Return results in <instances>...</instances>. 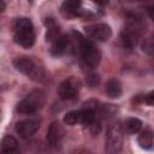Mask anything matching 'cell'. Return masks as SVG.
<instances>
[{
    "label": "cell",
    "mask_w": 154,
    "mask_h": 154,
    "mask_svg": "<svg viewBox=\"0 0 154 154\" xmlns=\"http://www.w3.org/2000/svg\"><path fill=\"white\" fill-rule=\"evenodd\" d=\"M146 26L147 25L142 18L137 16L129 17L128 24L124 26V29L120 32V41L123 46L129 49L134 48L138 43L142 34L146 31Z\"/></svg>",
    "instance_id": "obj_1"
},
{
    "label": "cell",
    "mask_w": 154,
    "mask_h": 154,
    "mask_svg": "<svg viewBox=\"0 0 154 154\" xmlns=\"http://www.w3.org/2000/svg\"><path fill=\"white\" fill-rule=\"evenodd\" d=\"M75 36H76V41L78 43V51H79L82 65L88 70L96 67L101 59V53H100L99 48L94 45L93 41L82 37L81 34L75 32Z\"/></svg>",
    "instance_id": "obj_2"
},
{
    "label": "cell",
    "mask_w": 154,
    "mask_h": 154,
    "mask_svg": "<svg viewBox=\"0 0 154 154\" xmlns=\"http://www.w3.org/2000/svg\"><path fill=\"white\" fill-rule=\"evenodd\" d=\"M14 31V41L24 47L29 48L34 45L35 42V31H34V25L29 18H18L14 23L13 26Z\"/></svg>",
    "instance_id": "obj_3"
},
{
    "label": "cell",
    "mask_w": 154,
    "mask_h": 154,
    "mask_svg": "<svg viewBox=\"0 0 154 154\" xmlns=\"http://www.w3.org/2000/svg\"><path fill=\"white\" fill-rule=\"evenodd\" d=\"M45 101L46 94L40 89H35L30 91L22 101H19L17 105V112L22 114H32L43 107Z\"/></svg>",
    "instance_id": "obj_4"
},
{
    "label": "cell",
    "mask_w": 154,
    "mask_h": 154,
    "mask_svg": "<svg viewBox=\"0 0 154 154\" xmlns=\"http://www.w3.org/2000/svg\"><path fill=\"white\" fill-rule=\"evenodd\" d=\"M13 65L14 67L22 72L23 75L28 76L29 78L34 79V81H43L45 79V70L42 67H40L32 59L28 58V57H18L13 60Z\"/></svg>",
    "instance_id": "obj_5"
},
{
    "label": "cell",
    "mask_w": 154,
    "mask_h": 154,
    "mask_svg": "<svg viewBox=\"0 0 154 154\" xmlns=\"http://www.w3.org/2000/svg\"><path fill=\"white\" fill-rule=\"evenodd\" d=\"M123 131L122 128L118 123L111 124L107 130L106 135V144H105V150L107 153H118L122 149V143H123Z\"/></svg>",
    "instance_id": "obj_6"
},
{
    "label": "cell",
    "mask_w": 154,
    "mask_h": 154,
    "mask_svg": "<svg viewBox=\"0 0 154 154\" xmlns=\"http://www.w3.org/2000/svg\"><path fill=\"white\" fill-rule=\"evenodd\" d=\"M95 111L91 107H85L78 111H71L64 117V123L67 125L84 124L89 125L95 119Z\"/></svg>",
    "instance_id": "obj_7"
},
{
    "label": "cell",
    "mask_w": 154,
    "mask_h": 154,
    "mask_svg": "<svg viewBox=\"0 0 154 154\" xmlns=\"http://www.w3.org/2000/svg\"><path fill=\"white\" fill-rule=\"evenodd\" d=\"M79 88H81L79 81L75 77H69L59 84L58 94L63 100H71L77 96Z\"/></svg>",
    "instance_id": "obj_8"
},
{
    "label": "cell",
    "mask_w": 154,
    "mask_h": 154,
    "mask_svg": "<svg viewBox=\"0 0 154 154\" xmlns=\"http://www.w3.org/2000/svg\"><path fill=\"white\" fill-rule=\"evenodd\" d=\"M41 120L38 118H28V119H23L20 122H18L16 124V131L17 134L23 137V138H28L30 136H32L40 128Z\"/></svg>",
    "instance_id": "obj_9"
},
{
    "label": "cell",
    "mask_w": 154,
    "mask_h": 154,
    "mask_svg": "<svg viewBox=\"0 0 154 154\" xmlns=\"http://www.w3.org/2000/svg\"><path fill=\"white\" fill-rule=\"evenodd\" d=\"M85 32L90 38H94L97 41H107L112 36L111 28L103 23H97V24L85 26Z\"/></svg>",
    "instance_id": "obj_10"
},
{
    "label": "cell",
    "mask_w": 154,
    "mask_h": 154,
    "mask_svg": "<svg viewBox=\"0 0 154 154\" xmlns=\"http://www.w3.org/2000/svg\"><path fill=\"white\" fill-rule=\"evenodd\" d=\"M65 135L64 128L59 122L51 123L48 130H47V142L51 147H58Z\"/></svg>",
    "instance_id": "obj_11"
},
{
    "label": "cell",
    "mask_w": 154,
    "mask_h": 154,
    "mask_svg": "<svg viewBox=\"0 0 154 154\" xmlns=\"http://www.w3.org/2000/svg\"><path fill=\"white\" fill-rule=\"evenodd\" d=\"M67 47H69V37L64 35H59L54 41H52L51 53L54 57H59L67 51Z\"/></svg>",
    "instance_id": "obj_12"
},
{
    "label": "cell",
    "mask_w": 154,
    "mask_h": 154,
    "mask_svg": "<svg viewBox=\"0 0 154 154\" xmlns=\"http://www.w3.org/2000/svg\"><path fill=\"white\" fill-rule=\"evenodd\" d=\"M18 149V142L13 136H5L0 142V152L1 153H17Z\"/></svg>",
    "instance_id": "obj_13"
},
{
    "label": "cell",
    "mask_w": 154,
    "mask_h": 154,
    "mask_svg": "<svg viewBox=\"0 0 154 154\" xmlns=\"http://www.w3.org/2000/svg\"><path fill=\"white\" fill-rule=\"evenodd\" d=\"M81 0H65L61 5V11L65 16H76L81 8Z\"/></svg>",
    "instance_id": "obj_14"
},
{
    "label": "cell",
    "mask_w": 154,
    "mask_h": 154,
    "mask_svg": "<svg viewBox=\"0 0 154 154\" xmlns=\"http://www.w3.org/2000/svg\"><path fill=\"white\" fill-rule=\"evenodd\" d=\"M122 84L118 79L116 78H111L108 79V82L106 83V93L109 97L112 99H118L122 95Z\"/></svg>",
    "instance_id": "obj_15"
},
{
    "label": "cell",
    "mask_w": 154,
    "mask_h": 154,
    "mask_svg": "<svg viewBox=\"0 0 154 154\" xmlns=\"http://www.w3.org/2000/svg\"><path fill=\"white\" fill-rule=\"evenodd\" d=\"M122 131L126 132V134H135L138 132L142 128V122L137 118H128L122 125Z\"/></svg>",
    "instance_id": "obj_16"
},
{
    "label": "cell",
    "mask_w": 154,
    "mask_h": 154,
    "mask_svg": "<svg viewBox=\"0 0 154 154\" xmlns=\"http://www.w3.org/2000/svg\"><path fill=\"white\" fill-rule=\"evenodd\" d=\"M46 25H47V34H46V40L47 41H54L60 34H59V28L57 25V23L54 22L53 18H47L46 20Z\"/></svg>",
    "instance_id": "obj_17"
},
{
    "label": "cell",
    "mask_w": 154,
    "mask_h": 154,
    "mask_svg": "<svg viewBox=\"0 0 154 154\" xmlns=\"http://www.w3.org/2000/svg\"><path fill=\"white\" fill-rule=\"evenodd\" d=\"M138 144L142 148L149 149L153 146V132L150 129H146L144 131H142L138 136Z\"/></svg>",
    "instance_id": "obj_18"
},
{
    "label": "cell",
    "mask_w": 154,
    "mask_h": 154,
    "mask_svg": "<svg viewBox=\"0 0 154 154\" xmlns=\"http://www.w3.org/2000/svg\"><path fill=\"white\" fill-rule=\"evenodd\" d=\"M87 82H88V84H89L90 87H95V85L99 83V76L95 75V73H91V75L88 76Z\"/></svg>",
    "instance_id": "obj_19"
},
{
    "label": "cell",
    "mask_w": 154,
    "mask_h": 154,
    "mask_svg": "<svg viewBox=\"0 0 154 154\" xmlns=\"http://www.w3.org/2000/svg\"><path fill=\"white\" fill-rule=\"evenodd\" d=\"M142 47H143V51H146L147 53H149V54H152V51H153V45H152V38H148V41H147V42H143V45H142Z\"/></svg>",
    "instance_id": "obj_20"
},
{
    "label": "cell",
    "mask_w": 154,
    "mask_h": 154,
    "mask_svg": "<svg viewBox=\"0 0 154 154\" xmlns=\"http://www.w3.org/2000/svg\"><path fill=\"white\" fill-rule=\"evenodd\" d=\"M153 99H154V93L153 91H150L146 97H144V101H146V103L147 105H149V106H153V103H154V101H153Z\"/></svg>",
    "instance_id": "obj_21"
},
{
    "label": "cell",
    "mask_w": 154,
    "mask_h": 154,
    "mask_svg": "<svg viewBox=\"0 0 154 154\" xmlns=\"http://www.w3.org/2000/svg\"><path fill=\"white\" fill-rule=\"evenodd\" d=\"M93 2H95L96 5H100V6H105L109 2V0H91Z\"/></svg>",
    "instance_id": "obj_22"
},
{
    "label": "cell",
    "mask_w": 154,
    "mask_h": 154,
    "mask_svg": "<svg viewBox=\"0 0 154 154\" xmlns=\"http://www.w3.org/2000/svg\"><path fill=\"white\" fill-rule=\"evenodd\" d=\"M6 8V4H5V0H0V12H4Z\"/></svg>",
    "instance_id": "obj_23"
},
{
    "label": "cell",
    "mask_w": 154,
    "mask_h": 154,
    "mask_svg": "<svg viewBox=\"0 0 154 154\" xmlns=\"http://www.w3.org/2000/svg\"><path fill=\"white\" fill-rule=\"evenodd\" d=\"M130 1H143V0H130Z\"/></svg>",
    "instance_id": "obj_24"
}]
</instances>
